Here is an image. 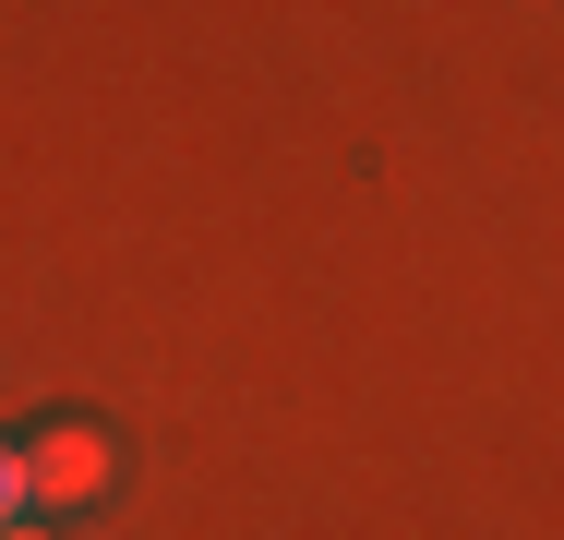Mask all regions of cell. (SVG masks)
<instances>
[{
  "instance_id": "obj_1",
  "label": "cell",
  "mask_w": 564,
  "mask_h": 540,
  "mask_svg": "<svg viewBox=\"0 0 564 540\" xmlns=\"http://www.w3.org/2000/svg\"><path fill=\"white\" fill-rule=\"evenodd\" d=\"M109 480V421H36L24 432V505H85Z\"/></svg>"
},
{
  "instance_id": "obj_2",
  "label": "cell",
  "mask_w": 564,
  "mask_h": 540,
  "mask_svg": "<svg viewBox=\"0 0 564 540\" xmlns=\"http://www.w3.org/2000/svg\"><path fill=\"white\" fill-rule=\"evenodd\" d=\"M24 517V444H0V529Z\"/></svg>"
},
{
  "instance_id": "obj_3",
  "label": "cell",
  "mask_w": 564,
  "mask_h": 540,
  "mask_svg": "<svg viewBox=\"0 0 564 540\" xmlns=\"http://www.w3.org/2000/svg\"><path fill=\"white\" fill-rule=\"evenodd\" d=\"M0 540H48V529H24V517H12V529H0Z\"/></svg>"
}]
</instances>
